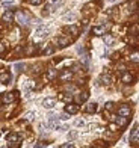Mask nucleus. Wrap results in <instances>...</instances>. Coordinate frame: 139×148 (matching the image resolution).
<instances>
[{"label": "nucleus", "mask_w": 139, "mask_h": 148, "mask_svg": "<svg viewBox=\"0 0 139 148\" xmlns=\"http://www.w3.org/2000/svg\"><path fill=\"white\" fill-rule=\"evenodd\" d=\"M15 20L21 24V26H26V24H29L30 23V17H29V14H26V12H23V11H18L17 14H15Z\"/></svg>", "instance_id": "obj_1"}, {"label": "nucleus", "mask_w": 139, "mask_h": 148, "mask_svg": "<svg viewBox=\"0 0 139 148\" xmlns=\"http://www.w3.org/2000/svg\"><path fill=\"white\" fill-rule=\"evenodd\" d=\"M49 33H50L49 26H44V24L38 26V27H36V39H42V38L47 36Z\"/></svg>", "instance_id": "obj_2"}, {"label": "nucleus", "mask_w": 139, "mask_h": 148, "mask_svg": "<svg viewBox=\"0 0 139 148\" xmlns=\"http://www.w3.org/2000/svg\"><path fill=\"white\" fill-rule=\"evenodd\" d=\"M59 79H61V82H70V80L73 79V71L64 70V71L61 73V76H59Z\"/></svg>", "instance_id": "obj_3"}, {"label": "nucleus", "mask_w": 139, "mask_h": 148, "mask_svg": "<svg viewBox=\"0 0 139 148\" xmlns=\"http://www.w3.org/2000/svg\"><path fill=\"white\" fill-rule=\"evenodd\" d=\"M42 106L45 107V109H53V107L56 106V100L55 98H44Z\"/></svg>", "instance_id": "obj_4"}, {"label": "nucleus", "mask_w": 139, "mask_h": 148, "mask_svg": "<svg viewBox=\"0 0 139 148\" xmlns=\"http://www.w3.org/2000/svg\"><path fill=\"white\" fill-rule=\"evenodd\" d=\"M15 92H6L5 94V97H3V103L5 104H9V103H12V101H14V100H15Z\"/></svg>", "instance_id": "obj_5"}, {"label": "nucleus", "mask_w": 139, "mask_h": 148, "mask_svg": "<svg viewBox=\"0 0 139 148\" xmlns=\"http://www.w3.org/2000/svg\"><path fill=\"white\" fill-rule=\"evenodd\" d=\"M130 140L131 142H139V125H136L130 133Z\"/></svg>", "instance_id": "obj_6"}, {"label": "nucleus", "mask_w": 139, "mask_h": 148, "mask_svg": "<svg viewBox=\"0 0 139 148\" xmlns=\"http://www.w3.org/2000/svg\"><path fill=\"white\" fill-rule=\"evenodd\" d=\"M20 140H21V136H20V134H15V133L8 134V142L14 144V145H18V142H20Z\"/></svg>", "instance_id": "obj_7"}, {"label": "nucleus", "mask_w": 139, "mask_h": 148, "mask_svg": "<svg viewBox=\"0 0 139 148\" xmlns=\"http://www.w3.org/2000/svg\"><path fill=\"white\" fill-rule=\"evenodd\" d=\"M114 119H115L116 125H121V127L129 123V116H123V115H118V116H115Z\"/></svg>", "instance_id": "obj_8"}, {"label": "nucleus", "mask_w": 139, "mask_h": 148, "mask_svg": "<svg viewBox=\"0 0 139 148\" xmlns=\"http://www.w3.org/2000/svg\"><path fill=\"white\" fill-rule=\"evenodd\" d=\"M15 18V15H14V12L12 11H6L5 14H3V17H2V20L5 23H12V20Z\"/></svg>", "instance_id": "obj_9"}, {"label": "nucleus", "mask_w": 139, "mask_h": 148, "mask_svg": "<svg viewBox=\"0 0 139 148\" xmlns=\"http://www.w3.org/2000/svg\"><path fill=\"white\" fill-rule=\"evenodd\" d=\"M65 110H67L70 115H73V113H77V112H79V106L74 104V103H70V104L65 106Z\"/></svg>", "instance_id": "obj_10"}, {"label": "nucleus", "mask_w": 139, "mask_h": 148, "mask_svg": "<svg viewBox=\"0 0 139 148\" xmlns=\"http://www.w3.org/2000/svg\"><path fill=\"white\" fill-rule=\"evenodd\" d=\"M130 113H131V110H130V107L129 106H121L120 107V110H118V115H123V116H130Z\"/></svg>", "instance_id": "obj_11"}, {"label": "nucleus", "mask_w": 139, "mask_h": 148, "mask_svg": "<svg viewBox=\"0 0 139 148\" xmlns=\"http://www.w3.org/2000/svg\"><path fill=\"white\" fill-rule=\"evenodd\" d=\"M121 82H123V83H127V85L133 83V76H131L130 73H124L123 77H121Z\"/></svg>", "instance_id": "obj_12"}, {"label": "nucleus", "mask_w": 139, "mask_h": 148, "mask_svg": "<svg viewBox=\"0 0 139 148\" xmlns=\"http://www.w3.org/2000/svg\"><path fill=\"white\" fill-rule=\"evenodd\" d=\"M92 32H94V35H98V36H101L106 33V26H95L94 29H92Z\"/></svg>", "instance_id": "obj_13"}, {"label": "nucleus", "mask_w": 139, "mask_h": 148, "mask_svg": "<svg viewBox=\"0 0 139 148\" xmlns=\"http://www.w3.org/2000/svg\"><path fill=\"white\" fill-rule=\"evenodd\" d=\"M9 80H11V74L9 73H6V71L0 73V82L2 83H9Z\"/></svg>", "instance_id": "obj_14"}, {"label": "nucleus", "mask_w": 139, "mask_h": 148, "mask_svg": "<svg viewBox=\"0 0 139 148\" xmlns=\"http://www.w3.org/2000/svg\"><path fill=\"white\" fill-rule=\"evenodd\" d=\"M67 32L70 33V35H73V36H77V35H79V27H77L76 24L68 26V27H67Z\"/></svg>", "instance_id": "obj_15"}, {"label": "nucleus", "mask_w": 139, "mask_h": 148, "mask_svg": "<svg viewBox=\"0 0 139 148\" xmlns=\"http://www.w3.org/2000/svg\"><path fill=\"white\" fill-rule=\"evenodd\" d=\"M58 44H59V47H67V45L70 44V38L59 36V38H58Z\"/></svg>", "instance_id": "obj_16"}, {"label": "nucleus", "mask_w": 139, "mask_h": 148, "mask_svg": "<svg viewBox=\"0 0 139 148\" xmlns=\"http://www.w3.org/2000/svg\"><path fill=\"white\" fill-rule=\"evenodd\" d=\"M100 82L103 85H110L112 83V77L109 76V74H103V76L100 77Z\"/></svg>", "instance_id": "obj_17"}, {"label": "nucleus", "mask_w": 139, "mask_h": 148, "mask_svg": "<svg viewBox=\"0 0 139 148\" xmlns=\"http://www.w3.org/2000/svg\"><path fill=\"white\" fill-rule=\"evenodd\" d=\"M85 110H86V113H95L97 112V104L95 103H89L86 107H85Z\"/></svg>", "instance_id": "obj_18"}, {"label": "nucleus", "mask_w": 139, "mask_h": 148, "mask_svg": "<svg viewBox=\"0 0 139 148\" xmlns=\"http://www.w3.org/2000/svg\"><path fill=\"white\" fill-rule=\"evenodd\" d=\"M56 76H58V71H56L55 68H50V70H47V79H49V80L56 79Z\"/></svg>", "instance_id": "obj_19"}, {"label": "nucleus", "mask_w": 139, "mask_h": 148, "mask_svg": "<svg viewBox=\"0 0 139 148\" xmlns=\"http://www.w3.org/2000/svg\"><path fill=\"white\" fill-rule=\"evenodd\" d=\"M103 41L106 45H112L114 44V36L112 35H103Z\"/></svg>", "instance_id": "obj_20"}, {"label": "nucleus", "mask_w": 139, "mask_h": 148, "mask_svg": "<svg viewBox=\"0 0 139 148\" xmlns=\"http://www.w3.org/2000/svg\"><path fill=\"white\" fill-rule=\"evenodd\" d=\"M76 20V14L74 12H68V14L64 15V21H74Z\"/></svg>", "instance_id": "obj_21"}, {"label": "nucleus", "mask_w": 139, "mask_h": 148, "mask_svg": "<svg viewBox=\"0 0 139 148\" xmlns=\"http://www.w3.org/2000/svg\"><path fill=\"white\" fill-rule=\"evenodd\" d=\"M14 70H15V73H21V71L24 70V64H23V62L15 64V65H14Z\"/></svg>", "instance_id": "obj_22"}, {"label": "nucleus", "mask_w": 139, "mask_h": 148, "mask_svg": "<svg viewBox=\"0 0 139 148\" xmlns=\"http://www.w3.org/2000/svg\"><path fill=\"white\" fill-rule=\"evenodd\" d=\"M130 60L131 62H139V51H135L130 55Z\"/></svg>", "instance_id": "obj_23"}, {"label": "nucleus", "mask_w": 139, "mask_h": 148, "mask_svg": "<svg viewBox=\"0 0 139 148\" xmlns=\"http://www.w3.org/2000/svg\"><path fill=\"white\" fill-rule=\"evenodd\" d=\"M56 130H58V132H67V130H68V125H67V124H61V123H59L58 127H56Z\"/></svg>", "instance_id": "obj_24"}, {"label": "nucleus", "mask_w": 139, "mask_h": 148, "mask_svg": "<svg viewBox=\"0 0 139 148\" xmlns=\"http://www.w3.org/2000/svg\"><path fill=\"white\" fill-rule=\"evenodd\" d=\"M34 51H35V47L34 45H27V47H26V50H24V53H26V55H34Z\"/></svg>", "instance_id": "obj_25"}, {"label": "nucleus", "mask_w": 139, "mask_h": 148, "mask_svg": "<svg viewBox=\"0 0 139 148\" xmlns=\"http://www.w3.org/2000/svg\"><path fill=\"white\" fill-rule=\"evenodd\" d=\"M53 51H55V49H53V47H51V45H49V47H45V50H44L42 53H44V55H45V56H47V55H51V53H53Z\"/></svg>", "instance_id": "obj_26"}, {"label": "nucleus", "mask_w": 139, "mask_h": 148, "mask_svg": "<svg viewBox=\"0 0 139 148\" xmlns=\"http://www.w3.org/2000/svg\"><path fill=\"white\" fill-rule=\"evenodd\" d=\"M88 100V92H80V97H79V101H86Z\"/></svg>", "instance_id": "obj_27"}, {"label": "nucleus", "mask_w": 139, "mask_h": 148, "mask_svg": "<svg viewBox=\"0 0 139 148\" xmlns=\"http://www.w3.org/2000/svg\"><path fill=\"white\" fill-rule=\"evenodd\" d=\"M85 124H86V123H85L83 119H76V121H74V125H76V127H83Z\"/></svg>", "instance_id": "obj_28"}, {"label": "nucleus", "mask_w": 139, "mask_h": 148, "mask_svg": "<svg viewBox=\"0 0 139 148\" xmlns=\"http://www.w3.org/2000/svg\"><path fill=\"white\" fill-rule=\"evenodd\" d=\"M34 116H35V113L34 112H29V113H26V121H34Z\"/></svg>", "instance_id": "obj_29"}, {"label": "nucleus", "mask_w": 139, "mask_h": 148, "mask_svg": "<svg viewBox=\"0 0 139 148\" xmlns=\"http://www.w3.org/2000/svg\"><path fill=\"white\" fill-rule=\"evenodd\" d=\"M136 32H139V26H131V27H130V33L136 35Z\"/></svg>", "instance_id": "obj_30"}, {"label": "nucleus", "mask_w": 139, "mask_h": 148, "mask_svg": "<svg viewBox=\"0 0 139 148\" xmlns=\"http://www.w3.org/2000/svg\"><path fill=\"white\" fill-rule=\"evenodd\" d=\"M68 118H70V113H68V112H67V113H62V115L59 116V119H62V121H67Z\"/></svg>", "instance_id": "obj_31"}, {"label": "nucleus", "mask_w": 139, "mask_h": 148, "mask_svg": "<svg viewBox=\"0 0 139 148\" xmlns=\"http://www.w3.org/2000/svg\"><path fill=\"white\" fill-rule=\"evenodd\" d=\"M12 5H14V2H2V6H3V8H11Z\"/></svg>", "instance_id": "obj_32"}, {"label": "nucleus", "mask_w": 139, "mask_h": 148, "mask_svg": "<svg viewBox=\"0 0 139 148\" xmlns=\"http://www.w3.org/2000/svg\"><path fill=\"white\" fill-rule=\"evenodd\" d=\"M5 50H6V44L5 42H0V55H3Z\"/></svg>", "instance_id": "obj_33"}, {"label": "nucleus", "mask_w": 139, "mask_h": 148, "mask_svg": "<svg viewBox=\"0 0 139 148\" xmlns=\"http://www.w3.org/2000/svg\"><path fill=\"white\" fill-rule=\"evenodd\" d=\"M27 2H29L30 5H41L42 0H27Z\"/></svg>", "instance_id": "obj_34"}, {"label": "nucleus", "mask_w": 139, "mask_h": 148, "mask_svg": "<svg viewBox=\"0 0 139 148\" xmlns=\"http://www.w3.org/2000/svg\"><path fill=\"white\" fill-rule=\"evenodd\" d=\"M68 138H70V139H76V138H77V133H76V132L68 133Z\"/></svg>", "instance_id": "obj_35"}, {"label": "nucleus", "mask_w": 139, "mask_h": 148, "mask_svg": "<svg viewBox=\"0 0 139 148\" xmlns=\"http://www.w3.org/2000/svg\"><path fill=\"white\" fill-rule=\"evenodd\" d=\"M106 109H108V110H112V109H114V103H106Z\"/></svg>", "instance_id": "obj_36"}, {"label": "nucleus", "mask_w": 139, "mask_h": 148, "mask_svg": "<svg viewBox=\"0 0 139 148\" xmlns=\"http://www.w3.org/2000/svg\"><path fill=\"white\" fill-rule=\"evenodd\" d=\"M73 147V144H64L62 145V148H71Z\"/></svg>", "instance_id": "obj_37"}, {"label": "nucleus", "mask_w": 139, "mask_h": 148, "mask_svg": "<svg viewBox=\"0 0 139 148\" xmlns=\"http://www.w3.org/2000/svg\"><path fill=\"white\" fill-rule=\"evenodd\" d=\"M108 2H110V3H114V2H116V0H108Z\"/></svg>", "instance_id": "obj_38"}, {"label": "nucleus", "mask_w": 139, "mask_h": 148, "mask_svg": "<svg viewBox=\"0 0 139 148\" xmlns=\"http://www.w3.org/2000/svg\"><path fill=\"white\" fill-rule=\"evenodd\" d=\"M51 2H56V0H51Z\"/></svg>", "instance_id": "obj_39"}]
</instances>
